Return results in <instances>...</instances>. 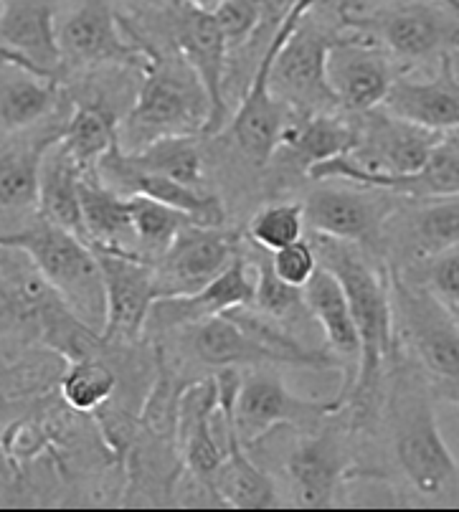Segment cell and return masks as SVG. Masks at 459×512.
<instances>
[{
	"instance_id": "1",
	"label": "cell",
	"mask_w": 459,
	"mask_h": 512,
	"mask_svg": "<svg viewBox=\"0 0 459 512\" xmlns=\"http://www.w3.org/2000/svg\"><path fill=\"white\" fill-rule=\"evenodd\" d=\"M312 246L320 264L333 272L343 287L353 320H356L361 355H358V371L345 398V406L353 409L356 419H366L371 414L373 398L381 388L388 358L394 355L396 330L388 267L373 251L348 244V241L330 239V236L312 234Z\"/></svg>"
},
{
	"instance_id": "2",
	"label": "cell",
	"mask_w": 459,
	"mask_h": 512,
	"mask_svg": "<svg viewBox=\"0 0 459 512\" xmlns=\"http://www.w3.org/2000/svg\"><path fill=\"white\" fill-rule=\"evenodd\" d=\"M388 431L396 464L424 497H449L459 487V464L444 442L429 378L399 363L388 393Z\"/></svg>"
},
{
	"instance_id": "3",
	"label": "cell",
	"mask_w": 459,
	"mask_h": 512,
	"mask_svg": "<svg viewBox=\"0 0 459 512\" xmlns=\"http://www.w3.org/2000/svg\"><path fill=\"white\" fill-rule=\"evenodd\" d=\"M208 122L211 99L196 71L178 51L168 56L155 46V56L143 71L135 102L120 122L122 150L132 153L170 135H206Z\"/></svg>"
},
{
	"instance_id": "4",
	"label": "cell",
	"mask_w": 459,
	"mask_h": 512,
	"mask_svg": "<svg viewBox=\"0 0 459 512\" xmlns=\"http://www.w3.org/2000/svg\"><path fill=\"white\" fill-rule=\"evenodd\" d=\"M340 31L381 46L401 71L459 54V13L442 0H388L373 8H340Z\"/></svg>"
},
{
	"instance_id": "5",
	"label": "cell",
	"mask_w": 459,
	"mask_h": 512,
	"mask_svg": "<svg viewBox=\"0 0 459 512\" xmlns=\"http://www.w3.org/2000/svg\"><path fill=\"white\" fill-rule=\"evenodd\" d=\"M0 246H13L31 256L46 282L66 307L94 333L102 335L107 302H104V279L94 249L72 231L51 224L39 213L21 229L3 231Z\"/></svg>"
},
{
	"instance_id": "6",
	"label": "cell",
	"mask_w": 459,
	"mask_h": 512,
	"mask_svg": "<svg viewBox=\"0 0 459 512\" xmlns=\"http://www.w3.org/2000/svg\"><path fill=\"white\" fill-rule=\"evenodd\" d=\"M56 36L64 56V82L107 66L143 74L155 56V44L120 11V0H59Z\"/></svg>"
},
{
	"instance_id": "7",
	"label": "cell",
	"mask_w": 459,
	"mask_h": 512,
	"mask_svg": "<svg viewBox=\"0 0 459 512\" xmlns=\"http://www.w3.org/2000/svg\"><path fill=\"white\" fill-rule=\"evenodd\" d=\"M394 330L411 353V363L449 396H459V325L427 289L388 269Z\"/></svg>"
},
{
	"instance_id": "8",
	"label": "cell",
	"mask_w": 459,
	"mask_h": 512,
	"mask_svg": "<svg viewBox=\"0 0 459 512\" xmlns=\"http://www.w3.org/2000/svg\"><path fill=\"white\" fill-rule=\"evenodd\" d=\"M323 0H295V6L287 11L277 31L269 36L267 46L262 49V56L257 61L254 77L249 89H246L244 99H241L239 109H236L234 120L226 125L229 135L234 137L236 150L246 158V163H252L254 168H267L269 160L277 153L282 135H285L287 125L292 117L297 115L290 104L277 99L272 94V64L277 59L279 46L285 44L287 36L297 28V23L307 16L315 6H320Z\"/></svg>"
},
{
	"instance_id": "9",
	"label": "cell",
	"mask_w": 459,
	"mask_h": 512,
	"mask_svg": "<svg viewBox=\"0 0 459 512\" xmlns=\"http://www.w3.org/2000/svg\"><path fill=\"white\" fill-rule=\"evenodd\" d=\"M340 33V26L328 28L307 13L277 51L269 79L274 97L300 115L335 112L338 102L328 84V54Z\"/></svg>"
},
{
	"instance_id": "10",
	"label": "cell",
	"mask_w": 459,
	"mask_h": 512,
	"mask_svg": "<svg viewBox=\"0 0 459 512\" xmlns=\"http://www.w3.org/2000/svg\"><path fill=\"white\" fill-rule=\"evenodd\" d=\"M404 196L368 186H320L302 201L305 226L315 236L358 244L381 256V239L386 221L399 208Z\"/></svg>"
},
{
	"instance_id": "11",
	"label": "cell",
	"mask_w": 459,
	"mask_h": 512,
	"mask_svg": "<svg viewBox=\"0 0 459 512\" xmlns=\"http://www.w3.org/2000/svg\"><path fill=\"white\" fill-rule=\"evenodd\" d=\"M330 414H338L333 398L312 401L297 396L285 386L282 376L272 371V365L254 368L249 376L241 378L234 398L236 434L246 449L262 442L279 426L310 429Z\"/></svg>"
},
{
	"instance_id": "12",
	"label": "cell",
	"mask_w": 459,
	"mask_h": 512,
	"mask_svg": "<svg viewBox=\"0 0 459 512\" xmlns=\"http://www.w3.org/2000/svg\"><path fill=\"white\" fill-rule=\"evenodd\" d=\"M104 279L102 340L107 345H135L148 330V317L160 297L153 262L125 251L92 246Z\"/></svg>"
},
{
	"instance_id": "13",
	"label": "cell",
	"mask_w": 459,
	"mask_h": 512,
	"mask_svg": "<svg viewBox=\"0 0 459 512\" xmlns=\"http://www.w3.org/2000/svg\"><path fill=\"white\" fill-rule=\"evenodd\" d=\"M459 244V196L404 198L386 221L381 256L404 272Z\"/></svg>"
},
{
	"instance_id": "14",
	"label": "cell",
	"mask_w": 459,
	"mask_h": 512,
	"mask_svg": "<svg viewBox=\"0 0 459 512\" xmlns=\"http://www.w3.org/2000/svg\"><path fill=\"white\" fill-rule=\"evenodd\" d=\"M244 246V236L229 226L188 224L153 262L160 297L191 295L219 277Z\"/></svg>"
},
{
	"instance_id": "15",
	"label": "cell",
	"mask_w": 459,
	"mask_h": 512,
	"mask_svg": "<svg viewBox=\"0 0 459 512\" xmlns=\"http://www.w3.org/2000/svg\"><path fill=\"white\" fill-rule=\"evenodd\" d=\"M170 36L175 51L196 71L211 99V122L206 135L216 137L229 125V104H226V74H229V44L216 23L214 13L193 8L181 0H173L168 8Z\"/></svg>"
},
{
	"instance_id": "16",
	"label": "cell",
	"mask_w": 459,
	"mask_h": 512,
	"mask_svg": "<svg viewBox=\"0 0 459 512\" xmlns=\"http://www.w3.org/2000/svg\"><path fill=\"white\" fill-rule=\"evenodd\" d=\"M56 13L59 0H0V64L64 84Z\"/></svg>"
},
{
	"instance_id": "17",
	"label": "cell",
	"mask_w": 459,
	"mask_h": 512,
	"mask_svg": "<svg viewBox=\"0 0 459 512\" xmlns=\"http://www.w3.org/2000/svg\"><path fill=\"white\" fill-rule=\"evenodd\" d=\"M399 74V64L381 46L353 33H340L328 54L330 92L348 115L381 107Z\"/></svg>"
},
{
	"instance_id": "18",
	"label": "cell",
	"mask_w": 459,
	"mask_h": 512,
	"mask_svg": "<svg viewBox=\"0 0 459 512\" xmlns=\"http://www.w3.org/2000/svg\"><path fill=\"white\" fill-rule=\"evenodd\" d=\"M69 115L72 109L0 142V218L21 221L23 226L39 213L41 163L46 150L64 137Z\"/></svg>"
},
{
	"instance_id": "19",
	"label": "cell",
	"mask_w": 459,
	"mask_h": 512,
	"mask_svg": "<svg viewBox=\"0 0 459 512\" xmlns=\"http://www.w3.org/2000/svg\"><path fill=\"white\" fill-rule=\"evenodd\" d=\"M97 178L110 191L120 193L125 198H153V201H160L165 206H173L178 211L188 213L191 218H196L198 224L226 226L224 201L216 193L198 191V188L183 186V183L165 178V175H155L143 168H137V165L130 163V158L122 150L120 142L99 160Z\"/></svg>"
},
{
	"instance_id": "20",
	"label": "cell",
	"mask_w": 459,
	"mask_h": 512,
	"mask_svg": "<svg viewBox=\"0 0 459 512\" xmlns=\"http://www.w3.org/2000/svg\"><path fill=\"white\" fill-rule=\"evenodd\" d=\"M353 469L348 444L340 431L317 429L302 436L300 444L287 457L285 472L292 487V497L300 507H330L335 492L348 480Z\"/></svg>"
},
{
	"instance_id": "21",
	"label": "cell",
	"mask_w": 459,
	"mask_h": 512,
	"mask_svg": "<svg viewBox=\"0 0 459 512\" xmlns=\"http://www.w3.org/2000/svg\"><path fill=\"white\" fill-rule=\"evenodd\" d=\"M254 297V272H249V259L241 246L239 256L206 287L196 289L191 295L158 297L150 310L148 330H178L191 327L208 317L226 315L236 307H249Z\"/></svg>"
},
{
	"instance_id": "22",
	"label": "cell",
	"mask_w": 459,
	"mask_h": 512,
	"mask_svg": "<svg viewBox=\"0 0 459 512\" xmlns=\"http://www.w3.org/2000/svg\"><path fill=\"white\" fill-rule=\"evenodd\" d=\"M381 107L427 130H459V77L454 56H442L429 79H416L401 71Z\"/></svg>"
},
{
	"instance_id": "23",
	"label": "cell",
	"mask_w": 459,
	"mask_h": 512,
	"mask_svg": "<svg viewBox=\"0 0 459 512\" xmlns=\"http://www.w3.org/2000/svg\"><path fill=\"white\" fill-rule=\"evenodd\" d=\"M216 414H219V398H216L214 378L191 383L178 398L175 434H178L183 462L193 477L208 487L211 495H214V477L224 462V442L214 436Z\"/></svg>"
},
{
	"instance_id": "24",
	"label": "cell",
	"mask_w": 459,
	"mask_h": 512,
	"mask_svg": "<svg viewBox=\"0 0 459 512\" xmlns=\"http://www.w3.org/2000/svg\"><path fill=\"white\" fill-rule=\"evenodd\" d=\"M356 142L353 117L335 115V112H317V115H300L297 112L287 125L277 153L269 165H282L292 173L310 175L312 168L343 158Z\"/></svg>"
},
{
	"instance_id": "25",
	"label": "cell",
	"mask_w": 459,
	"mask_h": 512,
	"mask_svg": "<svg viewBox=\"0 0 459 512\" xmlns=\"http://www.w3.org/2000/svg\"><path fill=\"white\" fill-rule=\"evenodd\" d=\"M72 109L64 84L0 64V142L33 130Z\"/></svg>"
},
{
	"instance_id": "26",
	"label": "cell",
	"mask_w": 459,
	"mask_h": 512,
	"mask_svg": "<svg viewBox=\"0 0 459 512\" xmlns=\"http://www.w3.org/2000/svg\"><path fill=\"white\" fill-rule=\"evenodd\" d=\"M72 99L61 145L72 155L84 175H97V165L120 142V117L104 97L84 89L64 87Z\"/></svg>"
},
{
	"instance_id": "27",
	"label": "cell",
	"mask_w": 459,
	"mask_h": 512,
	"mask_svg": "<svg viewBox=\"0 0 459 512\" xmlns=\"http://www.w3.org/2000/svg\"><path fill=\"white\" fill-rule=\"evenodd\" d=\"M188 343L193 355L203 365H211L216 371L221 368H264V365H282L277 355L259 343L252 333L229 315H216L208 320L186 327Z\"/></svg>"
},
{
	"instance_id": "28",
	"label": "cell",
	"mask_w": 459,
	"mask_h": 512,
	"mask_svg": "<svg viewBox=\"0 0 459 512\" xmlns=\"http://www.w3.org/2000/svg\"><path fill=\"white\" fill-rule=\"evenodd\" d=\"M302 297H305V307L317 322V327L323 330L325 348L335 360H356L358 371V355H361V340H358L356 320L350 312L348 297H345L343 287L335 279L333 272L320 264L317 272L312 274L310 282L302 287Z\"/></svg>"
},
{
	"instance_id": "29",
	"label": "cell",
	"mask_w": 459,
	"mask_h": 512,
	"mask_svg": "<svg viewBox=\"0 0 459 512\" xmlns=\"http://www.w3.org/2000/svg\"><path fill=\"white\" fill-rule=\"evenodd\" d=\"M82 168L74 163V158L66 153V148L54 142L44 155L41 163V183H39V216L72 231L74 236L87 241V229H84L82 216Z\"/></svg>"
},
{
	"instance_id": "30",
	"label": "cell",
	"mask_w": 459,
	"mask_h": 512,
	"mask_svg": "<svg viewBox=\"0 0 459 512\" xmlns=\"http://www.w3.org/2000/svg\"><path fill=\"white\" fill-rule=\"evenodd\" d=\"M79 196H82V216L89 246H104V249L140 256L135 229H132L130 198L110 191L97 175H82Z\"/></svg>"
},
{
	"instance_id": "31",
	"label": "cell",
	"mask_w": 459,
	"mask_h": 512,
	"mask_svg": "<svg viewBox=\"0 0 459 512\" xmlns=\"http://www.w3.org/2000/svg\"><path fill=\"white\" fill-rule=\"evenodd\" d=\"M368 188H383L404 198L459 196V130L444 132L427 163L416 173L373 180Z\"/></svg>"
},
{
	"instance_id": "32",
	"label": "cell",
	"mask_w": 459,
	"mask_h": 512,
	"mask_svg": "<svg viewBox=\"0 0 459 512\" xmlns=\"http://www.w3.org/2000/svg\"><path fill=\"white\" fill-rule=\"evenodd\" d=\"M127 153V150H125ZM132 165L148 173L165 175L183 186L208 191L206 186V158H203L198 135H170L150 142L145 148L127 153Z\"/></svg>"
},
{
	"instance_id": "33",
	"label": "cell",
	"mask_w": 459,
	"mask_h": 512,
	"mask_svg": "<svg viewBox=\"0 0 459 512\" xmlns=\"http://www.w3.org/2000/svg\"><path fill=\"white\" fill-rule=\"evenodd\" d=\"M99 353L72 360L59 383L64 404L77 414H97L104 406H110L117 386H120V378H117L112 363L99 358Z\"/></svg>"
},
{
	"instance_id": "34",
	"label": "cell",
	"mask_w": 459,
	"mask_h": 512,
	"mask_svg": "<svg viewBox=\"0 0 459 512\" xmlns=\"http://www.w3.org/2000/svg\"><path fill=\"white\" fill-rule=\"evenodd\" d=\"M130 216L132 229H135L137 251L148 262H155L168 249L170 241L178 236L183 226L198 224L196 218H191L188 213L145 196H130Z\"/></svg>"
},
{
	"instance_id": "35",
	"label": "cell",
	"mask_w": 459,
	"mask_h": 512,
	"mask_svg": "<svg viewBox=\"0 0 459 512\" xmlns=\"http://www.w3.org/2000/svg\"><path fill=\"white\" fill-rule=\"evenodd\" d=\"M244 254L249 262H254V310L279 322L290 315H297L305 307L302 289L292 287L285 279H279V274L272 267V254L249 244V241H244Z\"/></svg>"
},
{
	"instance_id": "36",
	"label": "cell",
	"mask_w": 459,
	"mask_h": 512,
	"mask_svg": "<svg viewBox=\"0 0 459 512\" xmlns=\"http://www.w3.org/2000/svg\"><path fill=\"white\" fill-rule=\"evenodd\" d=\"M305 208L302 201H274L259 208L246 226V241L264 251H277L292 241L302 239Z\"/></svg>"
},
{
	"instance_id": "37",
	"label": "cell",
	"mask_w": 459,
	"mask_h": 512,
	"mask_svg": "<svg viewBox=\"0 0 459 512\" xmlns=\"http://www.w3.org/2000/svg\"><path fill=\"white\" fill-rule=\"evenodd\" d=\"M399 274L427 289L429 295L442 305V310L459 325V244Z\"/></svg>"
},
{
	"instance_id": "38",
	"label": "cell",
	"mask_w": 459,
	"mask_h": 512,
	"mask_svg": "<svg viewBox=\"0 0 459 512\" xmlns=\"http://www.w3.org/2000/svg\"><path fill=\"white\" fill-rule=\"evenodd\" d=\"M216 23L224 33L229 51L241 49L249 41H257L262 28L267 26L264 21V0H224L214 11Z\"/></svg>"
},
{
	"instance_id": "39",
	"label": "cell",
	"mask_w": 459,
	"mask_h": 512,
	"mask_svg": "<svg viewBox=\"0 0 459 512\" xmlns=\"http://www.w3.org/2000/svg\"><path fill=\"white\" fill-rule=\"evenodd\" d=\"M272 267L279 274V279H285L292 287L302 289L312 279V274L320 267L317 251L312 241L297 239L292 244L282 246V249L272 251Z\"/></svg>"
},
{
	"instance_id": "40",
	"label": "cell",
	"mask_w": 459,
	"mask_h": 512,
	"mask_svg": "<svg viewBox=\"0 0 459 512\" xmlns=\"http://www.w3.org/2000/svg\"><path fill=\"white\" fill-rule=\"evenodd\" d=\"M120 3H127V6H132V8H145V11H150V8H168L173 0H120Z\"/></svg>"
},
{
	"instance_id": "41",
	"label": "cell",
	"mask_w": 459,
	"mask_h": 512,
	"mask_svg": "<svg viewBox=\"0 0 459 512\" xmlns=\"http://www.w3.org/2000/svg\"><path fill=\"white\" fill-rule=\"evenodd\" d=\"M181 3H188L193 8H201V11H214L216 6H221L224 0H181Z\"/></svg>"
},
{
	"instance_id": "42",
	"label": "cell",
	"mask_w": 459,
	"mask_h": 512,
	"mask_svg": "<svg viewBox=\"0 0 459 512\" xmlns=\"http://www.w3.org/2000/svg\"><path fill=\"white\" fill-rule=\"evenodd\" d=\"M457 406H459V396H457Z\"/></svg>"
}]
</instances>
